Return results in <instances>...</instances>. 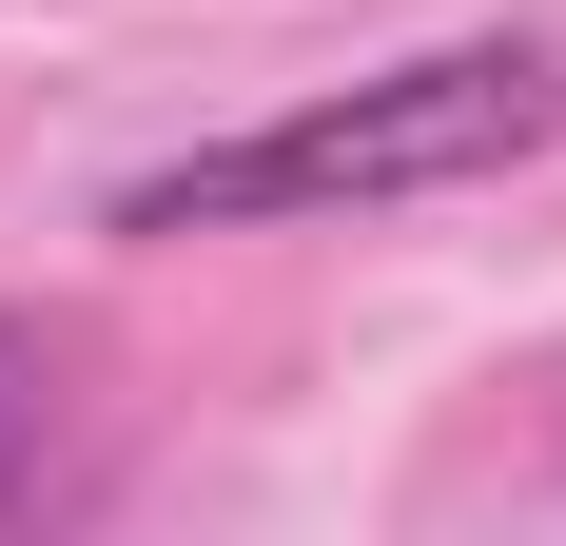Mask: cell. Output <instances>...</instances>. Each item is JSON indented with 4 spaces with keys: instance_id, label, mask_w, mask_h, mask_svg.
I'll use <instances>...</instances> for the list:
<instances>
[{
    "instance_id": "cell-1",
    "label": "cell",
    "mask_w": 566,
    "mask_h": 546,
    "mask_svg": "<svg viewBox=\"0 0 566 546\" xmlns=\"http://www.w3.org/2000/svg\"><path fill=\"white\" fill-rule=\"evenodd\" d=\"M547 137H566V40H430V59H371L333 98L254 117V137L137 157L98 196V234L176 254V234H274V216H410V196H469Z\"/></svg>"
},
{
    "instance_id": "cell-2",
    "label": "cell",
    "mask_w": 566,
    "mask_h": 546,
    "mask_svg": "<svg viewBox=\"0 0 566 546\" xmlns=\"http://www.w3.org/2000/svg\"><path fill=\"white\" fill-rule=\"evenodd\" d=\"M98 469H78V332L0 313V527H40V507H78Z\"/></svg>"
}]
</instances>
